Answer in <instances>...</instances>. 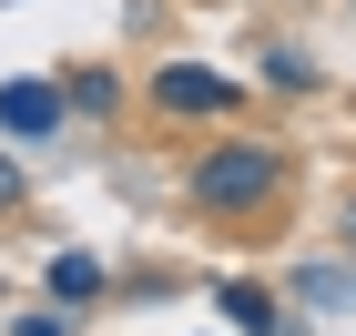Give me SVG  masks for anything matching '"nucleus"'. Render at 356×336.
<instances>
[{
    "instance_id": "obj_1",
    "label": "nucleus",
    "mask_w": 356,
    "mask_h": 336,
    "mask_svg": "<svg viewBox=\"0 0 356 336\" xmlns=\"http://www.w3.org/2000/svg\"><path fill=\"white\" fill-rule=\"evenodd\" d=\"M285 194V153L275 143H214L193 163V214H254Z\"/></svg>"
},
{
    "instance_id": "obj_2",
    "label": "nucleus",
    "mask_w": 356,
    "mask_h": 336,
    "mask_svg": "<svg viewBox=\"0 0 356 336\" xmlns=\"http://www.w3.org/2000/svg\"><path fill=\"white\" fill-rule=\"evenodd\" d=\"M61 112H72L61 82H0V133H10V143H41Z\"/></svg>"
},
{
    "instance_id": "obj_3",
    "label": "nucleus",
    "mask_w": 356,
    "mask_h": 336,
    "mask_svg": "<svg viewBox=\"0 0 356 336\" xmlns=\"http://www.w3.org/2000/svg\"><path fill=\"white\" fill-rule=\"evenodd\" d=\"M153 102H163V112H224V102H234V82L204 72V61H163V72H153Z\"/></svg>"
},
{
    "instance_id": "obj_4",
    "label": "nucleus",
    "mask_w": 356,
    "mask_h": 336,
    "mask_svg": "<svg viewBox=\"0 0 356 336\" xmlns=\"http://www.w3.org/2000/svg\"><path fill=\"white\" fill-rule=\"evenodd\" d=\"M224 316H234V326H245V336H296V316L275 306L265 285H224Z\"/></svg>"
},
{
    "instance_id": "obj_5",
    "label": "nucleus",
    "mask_w": 356,
    "mask_h": 336,
    "mask_svg": "<svg viewBox=\"0 0 356 336\" xmlns=\"http://www.w3.org/2000/svg\"><path fill=\"white\" fill-rule=\"evenodd\" d=\"M51 296L61 306H92V296H102V265H92V255H51Z\"/></svg>"
},
{
    "instance_id": "obj_6",
    "label": "nucleus",
    "mask_w": 356,
    "mask_h": 336,
    "mask_svg": "<svg viewBox=\"0 0 356 336\" xmlns=\"http://www.w3.org/2000/svg\"><path fill=\"white\" fill-rule=\"evenodd\" d=\"M296 296H316V306H356V275H346V265H305Z\"/></svg>"
},
{
    "instance_id": "obj_7",
    "label": "nucleus",
    "mask_w": 356,
    "mask_h": 336,
    "mask_svg": "<svg viewBox=\"0 0 356 336\" xmlns=\"http://www.w3.org/2000/svg\"><path fill=\"white\" fill-rule=\"evenodd\" d=\"M61 102H72V112H112V102H122V82H112V72H72Z\"/></svg>"
},
{
    "instance_id": "obj_8",
    "label": "nucleus",
    "mask_w": 356,
    "mask_h": 336,
    "mask_svg": "<svg viewBox=\"0 0 356 336\" xmlns=\"http://www.w3.org/2000/svg\"><path fill=\"white\" fill-rule=\"evenodd\" d=\"M10 336H72L61 316H10Z\"/></svg>"
},
{
    "instance_id": "obj_9",
    "label": "nucleus",
    "mask_w": 356,
    "mask_h": 336,
    "mask_svg": "<svg viewBox=\"0 0 356 336\" xmlns=\"http://www.w3.org/2000/svg\"><path fill=\"white\" fill-rule=\"evenodd\" d=\"M0 204H21V163H10V153H0Z\"/></svg>"
},
{
    "instance_id": "obj_10",
    "label": "nucleus",
    "mask_w": 356,
    "mask_h": 336,
    "mask_svg": "<svg viewBox=\"0 0 356 336\" xmlns=\"http://www.w3.org/2000/svg\"><path fill=\"white\" fill-rule=\"evenodd\" d=\"M346 234H356V204H346Z\"/></svg>"
}]
</instances>
